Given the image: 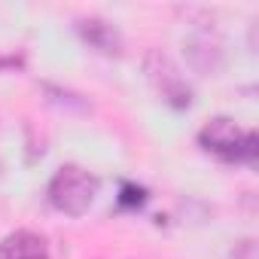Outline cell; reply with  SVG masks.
Here are the masks:
<instances>
[{"label": "cell", "instance_id": "1", "mask_svg": "<svg viewBox=\"0 0 259 259\" xmlns=\"http://www.w3.org/2000/svg\"><path fill=\"white\" fill-rule=\"evenodd\" d=\"M98 189H101V180L95 174H89L79 165H61L55 171V177L49 180L46 195L55 210H61L67 217H82L95 204Z\"/></svg>", "mask_w": 259, "mask_h": 259}, {"label": "cell", "instance_id": "2", "mask_svg": "<svg viewBox=\"0 0 259 259\" xmlns=\"http://www.w3.org/2000/svg\"><path fill=\"white\" fill-rule=\"evenodd\" d=\"M198 144L207 153L220 156L223 162H247V165H253L256 162V153H259L256 135L253 132H241L238 122L229 119V116L210 119L201 132H198Z\"/></svg>", "mask_w": 259, "mask_h": 259}, {"label": "cell", "instance_id": "3", "mask_svg": "<svg viewBox=\"0 0 259 259\" xmlns=\"http://www.w3.org/2000/svg\"><path fill=\"white\" fill-rule=\"evenodd\" d=\"M144 73H147V82L156 89V95H159L168 107H174V110L192 107V85L186 82L180 64H177L168 52L150 49V52L144 55Z\"/></svg>", "mask_w": 259, "mask_h": 259}, {"label": "cell", "instance_id": "4", "mask_svg": "<svg viewBox=\"0 0 259 259\" xmlns=\"http://www.w3.org/2000/svg\"><path fill=\"white\" fill-rule=\"evenodd\" d=\"M73 28H76V34H79V40H82L89 49H95L98 55L119 58L122 49H125V40H122L119 28H116L113 22L101 19V16H82V19H76Z\"/></svg>", "mask_w": 259, "mask_h": 259}, {"label": "cell", "instance_id": "5", "mask_svg": "<svg viewBox=\"0 0 259 259\" xmlns=\"http://www.w3.org/2000/svg\"><path fill=\"white\" fill-rule=\"evenodd\" d=\"M186 49V61L195 73L201 76H217L223 67H226V52H223V43L210 34H195L183 43Z\"/></svg>", "mask_w": 259, "mask_h": 259}, {"label": "cell", "instance_id": "6", "mask_svg": "<svg viewBox=\"0 0 259 259\" xmlns=\"http://www.w3.org/2000/svg\"><path fill=\"white\" fill-rule=\"evenodd\" d=\"M0 259H49L46 241L34 232H13L0 241Z\"/></svg>", "mask_w": 259, "mask_h": 259}, {"label": "cell", "instance_id": "7", "mask_svg": "<svg viewBox=\"0 0 259 259\" xmlns=\"http://www.w3.org/2000/svg\"><path fill=\"white\" fill-rule=\"evenodd\" d=\"M43 89H46V95H52L49 101H52V104H58V107L79 110V113H89V110H92V104H89L82 95H73V92H67V89H58V85H43Z\"/></svg>", "mask_w": 259, "mask_h": 259}, {"label": "cell", "instance_id": "8", "mask_svg": "<svg viewBox=\"0 0 259 259\" xmlns=\"http://www.w3.org/2000/svg\"><path fill=\"white\" fill-rule=\"evenodd\" d=\"M147 201V192L135 183H122V195H119V204L122 207H141Z\"/></svg>", "mask_w": 259, "mask_h": 259}, {"label": "cell", "instance_id": "9", "mask_svg": "<svg viewBox=\"0 0 259 259\" xmlns=\"http://www.w3.org/2000/svg\"><path fill=\"white\" fill-rule=\"evenodd\" d=\"M229 259H259L256 238H241V241L229 250Z\"/></svg>", "mask_w": 259, "mask_h": 259}]
</instances>
